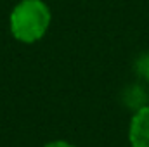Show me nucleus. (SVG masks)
Returning a JSON list of instances; mask_svg holds the SVG:
<instances>
[{"instance_id": "nucleus-1", "label": "nucleus", "mask_w": 149, "mask_h": 147, "mask_svg": "<svg viewBox=\"0 0 149 147\" xmlns=\"http://www.w3.org/2000/svg\"><path fill=\"white\" fill-rule=\"evenodd\" d=\"M52 21L49 5L43 0H21L9 16L12 37L21 43H35L45 37Z\"/></svg>"}, {"instance_id": "nucleus-2", "label": "nucleus", "mask_w": 149, "mask_h": 147, "mask_svg": "<svg viewBox=\"0 0 149 147\" xmlns=\"http://www.w3.org/2000/svg\"><path fill=\"white\" fill-rule=\"evenodd\" d=\"M130 147H149V106H142L134 112L128 126Z\"/></svg>"}, {"instance_id": "nucleus-3", "label": "nucleus", "mask_w": 149, "mask_h": 147, "mask_svg": "<svg viewBox=\"0 0 149 147\" xmlns=\"http://www.w3.org/2000/svg\"><path fill=\"white\" fill-rule=\"evenodd\" d=\"M43 147H76V146L70 144V142H66V140H54V142L45 144Z\"/></svg>"}]
</instances>
